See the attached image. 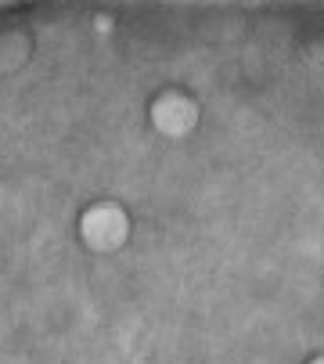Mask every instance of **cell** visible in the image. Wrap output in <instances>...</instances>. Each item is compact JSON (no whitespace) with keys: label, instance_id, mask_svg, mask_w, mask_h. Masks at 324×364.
Masks as SVG:
<instances>
[{"label":"cell","instance_id":"6da1fadb","mask_svg":"<svg viewBox=\"0 0 324 364\" xmlns=\"http://www.w3.org/2000/svg\"><path fill=\"white\" fill-rule=\"evenodd\" d=\"M310 364H324V357H317V360H310Z\"/></svg>","mask_w":324,"mask_h":364}]
</instances>
